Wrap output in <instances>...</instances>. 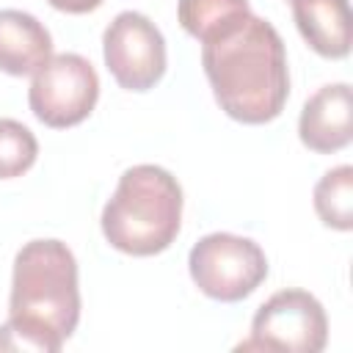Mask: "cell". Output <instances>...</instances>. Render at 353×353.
Masks as SVG:
<instances>
[{
  "mask_svg": "<svg viewBox=\"0 0 353 353\" xmlns=\"http://www.w3.org/2000/svg\"><path fill=\"white\" fill-rule=\"evenodd\" d=\"M201 66L221 110L243 124L273 121L290 97L284 41L254 14L201 41Z\"/></svg>",
  "mask_w": 353,
  "mask_h": 353,
  "instance_id": "cell-1",
  "label": "cell"
},
{
  "mask_svg": "<svg viewBox=\"0 0 353 353\" xmlns=\"http://www.w3.org/2000/svg\"><path fill=\"white\" fill-rule=\"evenodd\" d=\"M80 320L77 259L61 240H30L17 251L0 350L58 353Z\"/></svg>",
  "mask_w": 353,
  "mask_h": 353,
  "instance_id": "cell-2",
  "label": "cell"
},
{
  "mask_svg": "<svg viewBox=\"0 0 353 353\" xmlns=\"http://www.w3.org/2000/svg\"><path fill=\"white\" fill-rule=\"evenodd\" d=\"M182 223V188L160 165L141 163L119 176L102 210L105 240L124 254L152 256L165 251Z\"/></svg>",
  "mask_w": 353,
  "mask_h": 353,
  "instance_id": "cell-3",
  "label": "cell"
},
{
  "mask_svg": "<svg viewBox=\"0 0 353 353\" xmlns=\"http://www.w3.org/2000/svg\"><path fill=\"white\" fill-rule=\"evenodd\" d=\"M188 268L190 279L207 298L234 303L248 298L265 281L268 256L248 237L232 232H212L190 248Z\"/></svg>",
  "mask_w": 353,
  "mask_h": 353,
  "instance_id": "cell-4",
  "label": "cell"
},
{
  "mask_svg": "<svg viewBox=\"0 0 353 353\" xmlns=\"http://www.w3.org/2000/svg\"><path fill=\"white\" fill-rule=\"evenodd\" d=\"M328 342V317L323 303L306 290L273 292L251 320V336L237 350L320 353Z\"/></svg>",
  "mask_w": 353,
  "mask_h": 353,
  "instance_id": "cell-5",
  "label": "cell"
},
{
  "mask_svg": "<svg viewBox=\"0 0 353 353\" xmlns=\"http://www.w3.org/2000/svg\"><path fill=\"white\" fill-rule=\"evenodd\" d=\"M99 97V77L94 66L77 52L50 55L44 66L33 72L28 102L33 116L55 130L74 127L94 110Z\"/></svg>",
  "mask_w": 353,
  "mask_h": 353,
  "instance_id": "cell-6",
  "label": "cell"
},
{
  "mask_svg": "<svg viewBox=\"0 0 353 353\" xmlns=\"http://www.w3.org/2000/svg\"><path fill=\"white\" fill-rule=\"evenodd\" d=\"M102 55L113 80L127 91H149L165 74V39L138 11L113 17L102 36Z\"/></svg>",
  "mask_w": 353,
  "mask_h": 353,
  "instance_id": "cell-7",
  "label": "cell"
},
{
  "mask_svg": "<svg viewBox=\"0 0 353 353\" xmlns=\"http://www.w3.org/2000/svg\"><path fill=\"white\" fill-rule=\"evenodd\" d=\"M350 110H353V97L347 83L323 85L306 99L301 110L298 119L301 143L317 154H331L345 149L353 138Z\"/></svg>",
  "mask_w": 353,
  "mask_h": 353,
  "instance_id": "cell-8",
  "label": "cell"
},
{
  "mask_svg": "<svg viewBox=\"0 0 353 353\" xmlns=\"http://www.w3.org/2000/svg\"><path fill=\"white\" fill-rule=\"evenodd\" d=\"M52 55L50 30L28 11L3 8L0 11V69L6 74L22 77L33 74Z\"/></svg>",
  "mask_w": 353,
  "mask_h": 353,
  "instance_id": "cell-9",
  "label": "cell"
},
{
  "mask_svg": "<svg viewBox=\"0 0 353 353\" xmlns=\"http://www.w3.org/2000/svg\"><path fill=\"white\" fill-rule=\"evenodd\" d=\"M292 19L317 55L345 58L350 52L347 0H292Z\"/></svg>",
  "mask_w": 353,
  "mask_h": 353,
  "instance_id": "cell-10",
  "label": "cell"
},
{
  "mask_svg": "<svg viewBox=\"0 0 353 353\" xmlns=\"http://www.w3.org/2000/svg\"><path fill=\"white\" fill-rule=\"evenodd\" d=\"M248 14V0H179L176 6L179 25L199 41L229 30Z\"/></svg>",
  "mask_w": 353,
  "mask_h": 353,
  "instance_id": "cell-11",
  "label": "cell"
},
{
  "mask_svg": "<svg viewBox=\"0 0 353 353\" xmlns=\"http://www.w3.org/2000/svg\"><path fill=\"white\" fill-rule=\"evenodd\" d=\"M314 210L320 221L331 229H353V168L336 165L320 176L314 185Z\"/></svg>",
  "mask_w": 353,
  "mask_h": 353,
  "instance_id": "cell-12",
  "label": "cell"
},
{
  "mask_svg": "<svg viewBox=\"0 0 353 353\" xmlns=\"http://www.w3.org/2000/svg\"><path fill=\"white\" fill-rule=\"evenodd\" d=\"M39 154L36 135L14 119H0V179L22 176Z\"/></svg>",
  "mask_w": 353,
  "mask_h": 353,
  "instance_id": "cell-13",
  "label": "cell"
},
{
  "mask_svg": "<svg viewBox=\"0 0 353 353\" xmlns=\"http://www.w3.org/2000/svg\"><path fill=\"white\" fill-rule=\"evenodd\" d=\"M52 8L66 11V14H88L102 6V0H47Z\"/></svg>",
  "mask_w": 353,
  "mask_h": 353,
  "instance_id": "cell-14",
  "label": "cell"
}]
</instances>
